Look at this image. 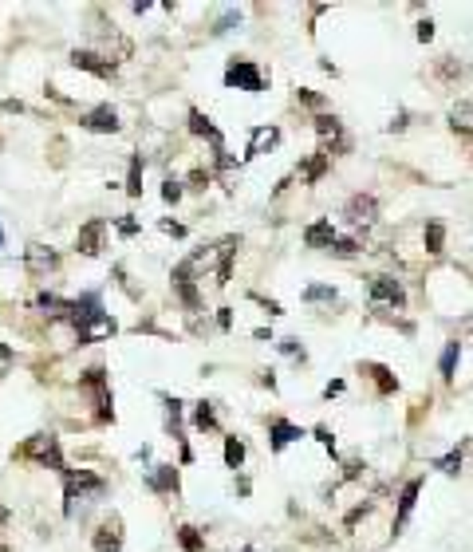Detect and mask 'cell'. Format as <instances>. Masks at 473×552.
<instances>
[{"label": "cell", "mask_w": 473, "mask_h": 552, "mask_svg": "<svg viewBox=\"0 0 473 552\" xmlns=\"http://www.w3.org/2000/svg\"><path fill=\"white\" fill-rule=\"evenodd\" d=\"M24 454H28V458H36V462H44V466H51V469H60V474H63L60 442L51 438V434H36V438H28V442H24Z\"/></svg>", "instance_id": "cell-1"}, {"label": "cell", "mask_w": 473, "mask_h": 552, "mask_svg": "<svg viewBox=\"0 0 473 552\" xmlns=\"http://www.w3.org/2000/svg\"><path fill=\"white\" fill-rule=\"evenodd\" d=\"M225 83L229 87H241V91H260L265 87V75L253 60H233L229 72H225Z\"/></svg>", "instance_id": "cell-2"}, {"label": "cell", "mask_w": 473, "mask_h": 552, "mask_svg": "<svg viewBox=\"0 0 473 552\" xmlns=\"http://www.w3.org/2000/svg\"><path fill=\"white\" fill-rule=\"evenodd\" d=\"M63 481H67V513H75V497H83V493H99L103 490V478H95V474H87V469H79V474H72V469H63Z\"/></svg>", "instance_id": "cell-3"}, {"label": "cell", "mask_w": 473, "mask_h": 552, "mask_svg": "<svg viewBox=\"0 0 473 552\" xmlns=\"http://www.w3.org/2000/svg\"><path fill=\"white\" fill-rule=\"evenodd\" d=\"M371 304H390V308H402L406 304V292L395 276H375L371 281Z\"/></svg>", "instance_id": "cell-4"}, {"label": "cell", "mask_w": 473, "mask_h": 552, "mask_svg": "<svg viewBox=\"0 0 473 552\" xmlns=\"http://www.w3.org/2000/svg\"><path fill=\"white\" fill-rule=\"evenodd\" d=\"M347 217H351L355 229H367V225H375V217H379L375 197H371V194H355L351 201H347Z\"/></svg>", "instance_id": "cell-5"}, {"label": "cell", "mask_w": 473, "mask_h": 552, "mask_svg": "<svg viewBox=\"0 0 473 552\" xmlns=\"http://www.w3.org/2000/svg\"><path fill=\"white\" fill-rule=\"evenodd\" d=\"M103 233H107V221H103V217H91L83 229H79V237H75V249H79V253H87V257H95L99 249H103Z\"/></svg>", "instance_id": "cell-6"}, {"label": "cell", "mask_w": 473, "mask_h": 552, "mask_svg": "<svg viewBox=\"0 0 473 552\" xmlns=\"http://www.w3.org/2000/svg\"><path fill=\"white\" fill-rule=\"evenodd\" d=\"M83 126L95 131V135H115L119 131V115H115V107H95L83 115Z\"/></svg>", "instance_id": "cell-7"}, {"label": "cell", "mask_w": 473, "mask_h": 552, "mask_svg": "<svg viewBox=\"0 0 473 552\" xmlns=\"http://www.w3.org/2000/svg\"><path fill=\"white\" fill-rule=\"evenodd\" d=\"M72 63L83 67V72H91V75H99V79H110L115 75V63L103 60V56H91V51H72Z\"/></svg>", "instance_id": "cell-8"}, {"label": "cell", "mask_w": 473, "mask_h": 552, "mask_svg": "<svg viewBox=\"0 0 473 552\" xmlns=\"http://www.w3.org/2000/svg\"><path fill=\"white\" fill-rule=\"evenodd\" d=\"M174 288H178V296H182V304H185V308H197V292H194V269H190V260L174 269Z\"/></svg>", "instance_id": "cell-9"}, {"label": "cell", "mask_w": 473, "mask_h": 552, "mask_svg": "<svg viewBox=\"0 0 473 552\" xmlns=\"http://www.w3.org/2000/svg\"><path fill=\"white\" fill-rule=\"evenodd\" d=\"M24 260H28V269L36 272V276H48V272H56V265H60V260H56V253H51V249H44V245H32L24 253Z\"/></svg>", "instance_id": "cell-10"}, {"label": "cell", "mask_w": 473, "mask_h": 552, "mask_svg": "<svg viewBox=\"0 0 473 552\" xmlns=\"http://www.w3.org/2000/svg\"><path fill=\"white\" fill-rule=\"evenodd\" d=\"M83 387L95 391V403H99V418H110V394H107V383H103V371H87L83 375Z\"/></svg>", "instance_id": "cell-11"}, {"label": "cell", "mask_w": 473, "mask_h": 552, "mask_svg": "<svg viewBox=\"0 0 473 552\" xmlns=\"http://www.w3.org/2000/svg\"><path fill=\"white\" fill-rule=\"evenodd\" d=\"M304 245L308 249H331L335 245V229H331V221H315L304 229Z\"/></svg>", "instance_id": "cell-12"}, {"label": "cell", "mask_w": 473, "mask_h": 552, "mask_svg": "<svg viewBox=\"0 0 473 552\" xmlns=\"http://www.w3.org/2000/svg\"><path fill=\"white\" fill-rule=\"evenodd\" d=\"M119 544H122V521H119V517H110L107 525L99 528L95 549H99V552H119Z\"/></svg>", "instance_id": "cell-13"}, {"label": "cell", "mask_w": 473, "mask_h": 552, "mask_svg": "<svg viewBox=\"0 0 473 552\" xmlns=\"http://www.w3.org/2000/svg\"><path fill=\"white\" fill-rule=\"evenodd\" d=\"M268 438H272V450H284L288 442H296V438H304V430L300 426H292V422H284V418H276L272 426H268Z\"/></svg>", "instance_id": "cell-14"}, {"label": "cell", "mask_w": 473, "mask_h": 552, "mask_svg": "<svg viewBox=\"0 0 473 552\" xmlns=\"http://www.w3.org/2000/svg\"><path fill=\"white\" fill-rule=\"evenodd\" d=\"M418 490H422V481H406V490H402V497H399V517H395V533H399L406 521H410V513H414V501H418Z\"/></svg>", "instance_id": "cell-15"}, {"label": "cell", "mask_w": 473, "mask_h": 552, "mask_svg": "<svg viewBox=\"0 0 473 552\" xmlns=\"http://www.w3.org/2000/svg\"><path fill=\"white\" fill-rule=\"evenodd\" d=\"M276 142H280V131H276V126H256L253 138H249V158H253V154H265V150H272Z\"/></svg>", "instance_id": "cell-16"}, {"label": "cell", "mask_w": 473, "mask_h": 552, "mask_svg": "<svg viewBox=\"0 0 473 552\" xmlns=\"http://www.w3.org/2000/svg\"><path fill=\"white\" fill-rule=\"evenodd\" d=\"M146 481H150V490L170 493L174 485H178V474H174V466H154L150 474H146Z\"/></svg>", "instance_id": "cell-17"}, {"label": "cell", "mask_w": 473, "mask_h": 552, "mask_svg": "<svg viewBox=\"0 0 473 552\" xmlns=\"http://www.w3.org/2000/svg\"><path fill=\"white\" fill-rule=\"evenodd\" d=\"M190 131H194V135H206L209 142H213V147L221 150V131L213 123H209L206 115H201V110H190Z\"/></svg>", "instance_id": "cell-18"}, {"label": "cell", "mask_w": 473, "mask_h": 552, "mask_svg": "<svg viewBox=\"0 0 473 552\" xmlns=\"http://www.w3.org/2000/svg\"><path fill=\"white\" fill-rule=\"evenodd\" d=\"M315 131H320V138H331L335 147H343V126H340V119L320 115V119H315Z\"/></svg>", "instance_id": "cell-19"}, {"label": "cell", "mask_w": 473, "mask_h": 552, "mask_svg": "<svg viewBox=\"0 0 473 552\" xmlns=\"http://www.w3.org/2000/svg\"><path fill=\"white\" fill-rule=\"evenodd\" d=\"M328 162H331V154H324V150H320V154H315V158L300 170V178H304V182H320V174L328 170Z\"/></svg>", "instance_id": "cell-20"}, {"label": "cell", "mask_w": 473, "mask_h": 552, "mask_svg": "<svg viewBox=\"0 0 473 552\" xmlns=\"http://www.w3.org/2000/svg\"><path fill=\"white\" fill-rule=\"evenodd\" d=\"M166 426L174 438H182V403L178 399H166Z\"/></svg>", "instance_id": "cell-21"}, {"label": "cell", "mask_w": 473, "mask_h": 552, "mask_svg": "<svg viewBox=\"0 0 473 552\" xmlns=\"http://www.w3.org/2000/svg\"><path fill=\"white\" fill-rule=\"evenodd\" d=\"M194 426H197V430H213V426H217L213 403H197V410H194Z\"/></svg>", "instance_id": "cell-22"}, {"label": "cell", "mask_w": 473, "mask_h": 552, "mask_svg": "<svg viewBox=\"0 0 473 552\" xmlns=\"http://www.w3.org/2000/svg\"><path fill=\"white\" fill-rule=\"evenodd\" d=\"M126 194H131V197L142 194V158H131V174H126Z\"/></svg>", "instance_id": "cell-23"}, {"label": "cell", "mask_w": 473, "mask_h": 552, "mask_svg": "<svg viewBox=\"0 0 473 552\" xmlns=\"http://www.w3.org/2000/svg\"><path fill=\"white\" fill-rule=\"evenodd\" d=\"M244 462V442H237V438H225V466L229 469H237Z\"/></svg>", "instance_id": "cell-24"}, {"label": "cell", "mask_w": 473, "mask_h": 552, "mask_svg": "<svg viewBox=\"0 0 473 552\" xmlns=\"http://www.w3.org/2000/svg\"><path fill=\"white\" fill-rule=\"evenodd\" d=\"M442 237H446L442 221H430V225H426V249H430V253H442Z\"/></svg>", "instance_id": "cell-25"}, {"label": "cell", "mask_w": 473, "mask_h": 552, "mask_svg": "<svg viewBox=\"0 0 473 552\" xmlns=\"http://www.w3.org/2000/svg\"><path fill=\"white\" fill-rule=\"evenodd\" d=\"M458 356H461V347H458V344H446V351H442V375H446V379H454Z\"/></svg>", "instance_id": "cell-26"}, {"label": "cell", "mask_w": 473, "mask_h": 552, "mask_svg": "<svg viewBox=\"0 0 473 552\" xmlns=\"http://www.w3.org/2000/svg\"><path fill=\"white\" fill-rule=\"evenodd\" d=\"M178 540H182V549L185 552H201V537H197V528H178Z\"/></svg>", "instance_id": "cell-27"}, {"label": "cell", "mask_w": 473, "mask_h": 552, "mask_svg": "<svg viewBox=\"0 0 473 552\" xmlns=\"http://www.w3.org/2000/svg\"><path fill=\"white\" fill-rule=\"evenodd\" d=\"M434 466L442 469V474H449V478H454V474L461 469V450H454V454H446V458H438Z\"/></svg>", "instance_id": "cell-28"}, {"label": "cell", "mask_w": 473, "mask_h": 552, "mask_svg": "<svg viewBox=\"0 0 473 552\" xmlns=\"http://www.w3.org/2000/svg\"><path fill=\"white\" fill-rule=\"evenodd\" d=\"M304 300H308V304H315V300H335V288H328V284H312V288L304 292Z\"/></svg>", "instance_id": "cell-29"}, {"label": "cell", "mask_w": 473, "mask_h": 552, "mask_svg": "<svg viewBox=\"0 0 473 552\" xmlns=\"http://www.w3.org/2000/svg\"><path fill=\"white\" fill-rule=\"evenodd\" d=\"M355 249H359V245H355L351 237H335V245H331V253H335V257H355Z\"/></svg>", "instance_id": "cell-30"}, {"label": "cell", "mask_w": 473, "mask_h": 552, "mask_svg": "<svg viewBox=\"0 0 473 552\" xmlns=\"http://www.w3.org/2000/svg\"><path fill=\"white\" fill-rule=\"evenodd\" d=\"M280 351H284V356H304L300 340H280Z\"/></svg>", "instance_id": "cell-31"}, {"label": "cell", "mask_w": 473, "mask_h": 552, "mask_svg": "<svg viewBox=\"0 0 473 552\" xmlns=\"http://www.w3.org/2000/svg\"><path fill=\"white\" fill-rule=\"evenodd\" d=\"M162 197H166V201H178V197H182V182H166Z\"/></svg>", "instance_id": "cell-32"}, {"label": "cell", "mask_w": 473, "mask_h": 552, "mask_svg": "<svg viewBox=\"0 0 473 552\" xmlns=\"http://www.w3.org/2000/svg\"><path fill=\"white\" fill-rule=\"evenodd\" d=\"M418 40H434V24H430V20H422V24H418Z\"/></svg>", "instance_id": "cell-33"}, {"label": "cell", "mask_w": 473, "mask_h": 552, "mask_svg": "<svg viewBox=\"0 0 473 552\" xmlns=\"http://www.w3.org/2000/svg\"><path fill=\"white\" fill-rule=\"evenodd\" d=\"M162 229H166V233H174V237H182V233H185L178 221H162Z\"/></svg>", "instance_id": "cell-34"}, {"label": "cell", "mask_w": 473, "mask_h": 552, "mask_svg": "<svg viewBox=\"0 0 473 552\" xmlns=\"http://www.w3.org/2000/svg\"><path fill=\"white\" fill-rule=\"evenodd\" d=\"M340 391H343V383H340V379H335V383H328V387H324V394H328V399H331V394H340Z\"/></svg>", "instance_id": "cell-35"}, {"label": "cell", "mask_w": 473, "mask_h": 552, "mask_svg": "<svg viewBox=\"0 0 473 552\" xmlns=\"http://www.w3.org/2000/svg\"><path fill=\"white\" fill-rule=\"evenodd\" d=\"M0 249H4V229H0Z\"/></svg>", "instance_id": "cell-36"}, {"label": "cell", "mask_w": 473, "mask_h": 552, "mask_svg": "<svg viewBox=\"0 0 473 552\" xmlns=\"http://www.w3.org/2000/svg\"><path fill=\"white\" fill-rule=\"evenodd\" d=\"M241 552H253V549H241Z\"/></svg>", "instance_id": "cell-37"}]
</instances>
